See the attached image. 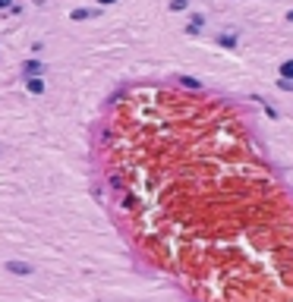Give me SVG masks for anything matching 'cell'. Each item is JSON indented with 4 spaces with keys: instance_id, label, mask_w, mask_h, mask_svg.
<instances>
[{
    "instance_id": "52a82bcc",
    "label": "cell",
    "mask_w": 293,
    "mask_h": 302,
    "mask_svg": "<svg viewBox=\"0 0 293 302\" xmlns=\"http://www.w3.org/2000/svg\"><path fill=\"white\" fill-rule=\"evenodd\" d=\"M101 3H114V0H101Z\"/></svg>"
},
{
    "instance_id": "8992f818",
    "label": "cell",
    "mask_w": 293,
    "mask_h": 302,
    "mask_svg": "<svg viewBox=\"0 0 293 302\" xmlns=\"http://www.w3.org/2000/svg\"><path fill=\"white\" fill-rule=\"evenodd\" d=\"M6 3H10V0H0V10H3V6H6Z\"/></svg>"
},
{
    "instance_id": "5b68a950",
    "label": "cell",
    "mask_w": 293,
    "mask_h": 302,
    "mask_svg": "<svg viewBox=\"0 0 293 302\" xmlns=\"http://www.w3.org/2000/svg\"><path fill=\"white\" fill-rule=\"evenodd\" d=\"M170 6H174V10H186V0H174Z\"/></svg>"
},
{
    "instance_id": "277c9868",
    "label": "cell",
    "mask_w": 293,
    "mask_h": 302,
    "mask_svg": "<svg viewBox=\"0 0 293 302\" xmlns=\"http://www.w3.org/2000/svg\"><path fill=\"white\" fill-rule=\"evenodd\" d=\"M202 25H205V19H202V16H195V19H193V25H189V32H199Z\"/></svg>"
},
{
    "instance_id": "6da1fadb",
    "label": "cell",
    "mask_w": 293,
    "mask_h": 302,
    "mask_svg": "<svg viewBox=\"0 0 293 302\" xmlns=\"http://www.w3.org/2000/svg\"><path fill=\"white\" fill-rule=\"evenodd\" d=\"M6 271H13V274H32V264H22V261H6Z\"/></svg>"
},
{
    "instance_id": "3957f363",
    "label": "cell",
    "mask_w": 293,
    "mask_h": 302,
    "mask_svg": "<svg viewBox=\"0 0 293 302\" xmlns=\"http://www.w3.org/2000/svg\"><path fill=\"white\" fill-rule=\"evenodd\" d=\"M29 91L41 94V91H45V82H41V79H32V76H29Z\"/></svg>"
},
{
    "instance_id": "7a4b0ae2",
    "label": "cell",
    "mask_w": 293,
    "mask_h": 302,
    "mask_svg": "<svg viewBox=\"0 0 293 302\" xmlns=\"http://www.w3.org/2000/svg\"><path fill=\"white\" fill-rule=\"evenodd\" d=\"M281 76L284 79H293V60H284L281 63Z\"/></svg>"
}]
</instances>
